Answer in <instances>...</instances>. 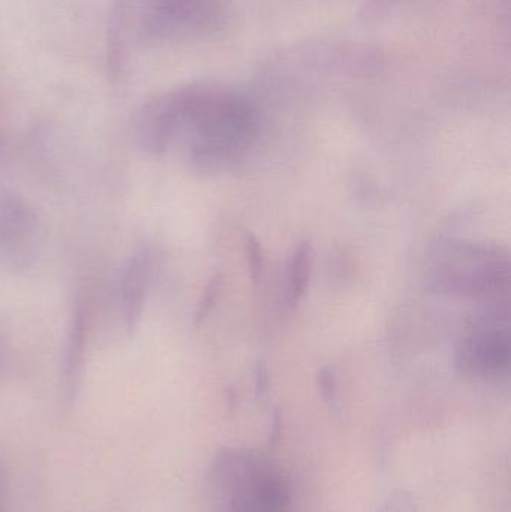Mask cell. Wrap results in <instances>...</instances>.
I'll list each match as a JSON object with an SVG mask.
<instances>
[{"instance_id":"9a60e30c","label":"cell","mask_w":511,"mask_h":512,"mask_svg":"<svg viewBox=\"0 0 511 512\" xmlns=\"http://www.w3.org/2000/svg\"><path fill=\"white\" fill-rule=\"evenodd\" d=\"M0 354H2V339H0Z\"/></svg>"},{"instance_id":"7a4b0ae2","label":"cell","mask_w":511,"mask_h":512,"mask_svg":"<svg viewBox=\"0 0 511 512\" xmlns=\"http://www.w3.org/2000/svg\"><path fill=\"white\" fill-rule=\"evenodd\" d=\"M210 512H297L291 478L279 463L248 448L216 454L206 477Z\"/></svg>"},{"instance_id":"3957f363","label":"cell","mask_w":511,"mask_h":512,"mask_svg":"<svg viewBox=\"0 0 511 512\" xmlns=\"http://www.w3.org/2000/svg\"><path fill=\"white\" fill-rule=\"evenodd\" d=\"M431 277L441 291L491 304L509 303V255L495 246L441 243L432 255Z\"/></svg>"},{"instance_id":"9c48e42d","label":"cell","mask_w":511,"mask_h":512,"mask_svg":"<svg viewBox=\"0 0 511 512\" xmlns=\"http://www.w3.org/2000/svg\"><path fill=\"white\" fill-rule=\"evenodd\" d=\"M314 268V245L311 240H303L294 249L288 264V298L297 306L305 297Z\"/></svg>"},{"instance_id":"277c9868","label":"cell","mask_w":511,"mask_h":512,"mask_svg":"<svg viewBox=\"0 0 511 512\" xmlns=\"http://www.w3.org/2000/svg\"><path fill=\"white\" fill-rule=\"evenodd\" d=\"M126 36L132 29L149 44L207 38L225 21L224 0H116Z\"/></svg>"},{"instance_id":"8992f818","label":"cell","mask_w":511,"mask_h":512,"mask_svg":"<svg viewBox=\"0 0 511 512\" xmlns=\"http://www.w3.org/2000/svg\"><path fill=\"white\" fill-rule=\"evenodd\" d=\"M38 245V216L12 194H0V262L12 268L32 264Z\"/></svg>"},{"instance_id":"52a82bcc","label":"cell","mask_w":511,"mask_h":512,"mask_svg":"<svg viewBox=\"0 0 511 512\" xmlns=\"http://www.w3.org/2000/svg\"><path fill=\"white\" fill-rule=\"evenodd\" d=\"M153 276V254L149 248L135 249L120 270L119 294L120 313L129 331L134 330L143 315L147 291Z\"/></svg>"},{"instance_id":"6da1fadb","label":"cell","mask_w":511,"mask_h":512,"mask_svg":"<svg viewBox=\"0 0 511 512\" xmlns=\"http://www.w3.org/2000/svg\"><path fill=\"white\" fill-rule=\"evenodd\" d=\"M173 144L182 140L189 162L218 171L239 161L258 135V114L246 96L213 83L186 84L159 95Z\"/></svg>"},{"instance_id":"4fadbf2b","label":"cell","mask_w":511,"mask_h":512,"mask_svg":"<svg viewBox=\"0 0 511 512\" xmlns=\"http://www.w3.org/2000/svg\"><path fill=\"white\" fill-rule=\"evenodd\" d=\"M318 376H320L321 391H323L324 396L332 397V394H335L336 391V378L333 375V370L326 367V369L321 370Z\"/></svg>"},{"instance_id":"8fae6325","label":"cell","mask_w":511,"mask_h":512,"mask_svg":"<svg viewBox=\"0 0 511 512\" xmlns=\"http://www.w3.org/2000/svg\"><path fill=\"white\" fill-rule=\"evenodd\" d=\"M245 254L248 259L249 276L252 282L258 283L263 279L266 256H264L263 246L254 234L248 233L245 236Z\"/></svg>"},{"instance_id":"7c38bea8","label":"cell","mask_w":511,"mask_h":512,"mask_svg":"<svg viewBox=\"0 0 511 512\" xmlns=\"http://www.w3.org/2000/svg\"><path fill=\"white\" fill-rule=\"evenodd\" d=\"M378 512H419L413 498L408 493L396 492L389 496Z\"/></svg>"},{"instance_id":"5bb4252c","label":"cell","mask_w":511,"mask_h":512,"mask_svg":"<svg viewBox=\"0 0 511 512\" xmlns=\"http://www.w3.org/2000/svg\"><path fill=\"white\" fill-rule=\"evenodd\" d=\"M0 512H5V508H3L2 496H0Z\"/></svg>"},{"instance_id":"ba28073f","label":"cell","mask_w":511,"mask_h":512,"mask_svg":"<svg viewBox=\"0 0 511 512\" xmlns=\"http://www.w3.org/2000/svg\"><path fill=\"white\" fill-rule=\"evenodd\" d=\"M90 312L89 304L80 300L75 303L66 336L65 355H63V384L66 397L74 399L80 387L86 358L87 340H89Z\"/></svg>"},{"instance_id":"30bf717a","label":"cell","mask_w":511,"mask_h":512,"mask_svg":"<svg viewBox=\"0 0 511 512\" xmlns=\"http://www.w3.org/2000/svg\"><path fill=\"white\" fill-rule=\"evenodd\" d=\"M222 276L221 274H215L210 277L207 282L206 288H204L203 295H201L200 301H198L197 310L194 313V324L195 327H201L207 316L212 312L213 306L218 301L219 294L222 289Z\"/></svg>"},{"instance_id":"5b68a950","label":"cell","mask_w":511,"mask_h":512,"mask_svg":"<svg viewBox=\"0 0 511 512\" xmlns=\"http://www.w3.org/2000/svg\"><path fill=\"white\" fill-rule=\"evenodd\" d=\"M509 303L492 304L456 348V367L473 378H500L510 367Z\"/></svg>"}]
</instances>
